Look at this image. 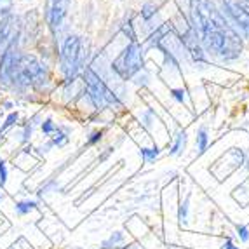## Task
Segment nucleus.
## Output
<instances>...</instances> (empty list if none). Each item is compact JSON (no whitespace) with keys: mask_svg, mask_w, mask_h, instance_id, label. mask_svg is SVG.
Segmentation results:
<instances>
[{"mask_svg":"<svg viewBox=\"0 0 249 249\" xmlns=\"http://www.w3.org/2000/svg\"><path fill=\"white\" fill-rule=\"evenodd\" d=\"M13 2L14 0H0V19H5V18L11 16Z\"/></svg>","mask_w":249,"mask_h":249,"instance_id":"13","label":"nucleus"},{"mask_svg":"<svg viewBox=\"0 0 249 249\" xmlns=\"http://www.w3.org/2000/svg\"><path fill=\"white\" fill-rule=\"evenodd\" d=\"M101 134H103L101 131H96V133H92L91 138L88 140V145H94V143L100 142V140H101Z\"/></svg>","mask_w":249,"mask_h":249,"instance_id":"23","label":"nucleus"},{"mask_svg":"<svg viewBox=\"0 0 249 249\" xmlns=\"http://www.w3.org/2000/svg\"><path fill=\"white\" fill-rule=\"evenodd\" d=\"M190 13L196 32L204 47L221 59H235L242 53V38L227 23L211 0H190Z\"/></svg>","mask_w":249,"mask_h":249,"instance_id":"1","label":"nucleus"},{"mask_svg":"<svg viewBox=\"0 0 249 249\" xmlns=\"http://www.w3.org/2000/svg\"><path fill=\"white\" fill-rule=\"evenodd\" d=\"M229 14L249 37V0H223Z\"/></svg>","mask_w":249,"mask_h":249,"instance_id":"8","label":"nucleus"},{"mask_svg":"<svg viewBox=\"0 0 249 249\" xmlns=\"http://www.w3.org/2000/svg\"><path fill=\"white\" fill-rule=\"evenodd\" d=\"M185 143H187V136H185V133H179L178 136H176L175 145H173V148H171V155L181 154V150L185 148Z\"/></svg>","mask_w":249,"mask_h":249,"instance_id":"11","label":"nucleus"},{"mask_svg":"<svg viewBox=\"0 0 249 249\" xmlns=\"http://www.w3.org/2000/svg\"><path fill=\"white\" fill-rule=\"evenodd\" d=\"M197 148H199V154H204L208 148V129L206 127H200L197 133Z\"/></svg>","mask_w":249,"mask_h":249,"instance_id":"10","label":"nucleus"},{"mask_svg":"<svg viewBox=\"0 0 249 249\" xmlns=\"http://www.w3.org/2000/svg\"><path fill=\"white\" fill-rule=\"evenodd\" d=\"M59 63H61V71L67 77V80L73 79L77 70L82 65V40H80V37L70 35L63 42Z\"/></svg>","mask_w":249,"mask_h":249,"instance_id":"5","label":"nucleus"},{"mask_svg":"<svg viewBox=\"0 0 249 249\" xmlns=\"http://www.w3.org/2000/svg\"><path fill=\"white\" fill-rule=\"evenodd\" d=\"M68 143V136L67 134L59 133V129H56V134L53 136V142H51V145H58V146H63Z\"/></svg>","mask_w":249,"mask_h":249,"instance_id":"16","label":"nucleus"},{"mask_svg":"<svg viewBox=\"0 0 249 249\" xmlns=\"http://www.w3.org/2000/svg\"><path fill=\"white\" fill-rule=\"evenodd\" d=\"M7 183V166L4 160H0V187H5Z\"/></svg>","mask_w":249,"mask_h":249,"instance_id":"21","label":"nucleus"},{"mask_svg":"<svg viewBox=\"0 0 249 249\" xmlns=\"http://www.w3.org/2000/svg\"><path fill=\"white\" fill-rule=\"evenodd\" d=\"M173 96H175V100H178L179 103L185 101V91H181V89H173Z\"/></svg>","mask_w":249,"mask_h":249,"instance_id":"24","label":"nucleus"},{"mask_svg":"<svg viewBox=\"0 0 249 249\" xmlns=\"http://www.w3.org/2000/svg\"><path fill=\"white\" fill-rule=\"evenodd\" d=\"M18 119H19V113L18 112H13V113H9V117L5 119V122L2 124V127H0V133H4V131H7L11 125H14L18 122Z\"/></svg>","mask_w":249,"mask_h":249,"instance_id":"15","label":"nucleus"},{"mask_svg":"<svg viewBox=\"0 0 249 249\" xmlns=\"http://www.w3.org/2000/svg\"><path fill=\"white\" fill-rule=\"evenodd\" d=\"M142 155L145 157V160H148V162L155 160V159H157V155H159L157 146H155V148H142Z\"/></svg>","mask_w":249,"mask_h":249,"instance_id":"18","label":"nucleus"},{"mask_svg":"<svg viewBox=\"0 0 249 249\" xmlns=\"http://www.w3.org/2000/svg\"><path fill=\"white\" fill-rule=\"evenodd\" d=\"M68 7H70V0H49L47 2L46 19L53 34H56L61 28L63 21L68 14Z\"/></svg>","mask_w":249,"mask_h":249,"instance_id":"7","label":"nucleus"},{"mask_svg":"<svg viewBox=\"0 0 249 249\" xmlns=\"http://www.w3.org/2000/svg\"><path fill=\"white\" fill-rule=\"evenodd\" d=\"M84 82H86V88H88L89 98H91L92 105L96 108L101 110L107 105H121V100L115 96V92H112L107 88V84L103 82V79L92 68L88 67L84 70Z\"/></svg>","mask_w":249,"mask_h":249,"instance_id":"3","label":"nucleus"},{"mask_svg":"<svg viewBox=\"0 0 249 249\" xmlns=\"http://www.w3.org/2000/svg\"><path fill=\"white\" fill-rule=\"evenodd\" d=\"M223 249H239V248L233 244L232 239H227V241H225V244H223Z\"/></svg>","mask_w":249,"mask_h":249,"instance_id":"25","label":"nucleus"},{"mask_svg":"<svg viewBox=\"0 0 249 249\" xmlns=\"http://www.w3.org/2000/svg\"><path fill=\"white\" fill-rule=\"evenodd\" d=\"M235 230H237V235L241 239L242 242H248L249 241V229L244 227V225H235Z\"/></svg>","mask_w":249,"mask_h":249,"instance_id":"19","label":"nucleus"},{"mask_svg":"<svg viewBox=\"0 0 249 249\" xmlns=\"http://www.w3.org/2000/svg\"><path fill=\"white\" fill-rule=\"evenodd\" d=\"M188 202H190V199H185L181 204H179V209H178V220L179 223H187V218H188Z\"/></svg>","mask_w":249,"mask_h":249,"instance_id":"14","label":"nucleus"},{"mask_svg":"<svg viewBox=\"0 0 249 249\" xmlns=\"http://www.w3.org/2000/svg\"><path fill=\"white\" fill-rule=\"evenodd\" d=\"M56 124H54L51 119H47L46 122H42V131H44V134H51V133H56Z\"/></svg>","mask_w":249,"mask_h":249,"instance_id":"20","label":"nucleus"},{"mask_svg":"<svg viewBox=\"0 0 249 249\" xmlns=\"http://www.w3.org/2000/svg\"><path fill=\"white\" fill-rule=\"evenodd\" d=\"M112 68L122 79H131L143 68V51L138 42H131L113 61Z\"/></svg>","mask_w":249,"mask_h":249,"instance_id":"4","label":"nucleus"},{"mask_svg":"<svg viewBox=\"0 0 249 249\" xmlns=\"http://www.w3.org/2000/svg\"><path fill=\"white\" fill-rule=\"evenodd\" d=\"M19 56L21 54H18L16 40H13L0 56V86H9L13 82L14 68H16Z\"/></svg>","mask_w":249,"mask_h":249,"instance_id":"6","label":"nucleus"},{"mask_svg":"<svg viewBox=\"0 0 249 249\" xmlns=\"http://www.w3.org/2000/svg\"><path fill=\"white\" fill-rule=\"evenodd\" d=\"M35 209H37V202L35 200H19V202H16V213L19 216L28 214V213L35 211Z\"/></svg>","mask_w":249,"mask_h":249,"instance_id":"9","label":"nucleus"},{"mask_svg":"<svg viewBox=\"0 0 249 249\" xmlns=\"http://www.w3.org/2000/svg\"><path fill=\"white\" fill-rule=\"evenodd\" d=\"M122 28H124V34L129 37V40H131V42H136V35H134V32H133V30H131V19L125 21L124 26H122Z\"/></svg>","mask_w":249,"mask_h":249,"instance_id":"22","label":"nucleus"},{"mask_svg":"<svg viewBox=\"0 0 249 249\" xmlns=\"http://www.w3.org/2000/svg\"><path fill=\"white\" fill-rule=\"evenodd\" d=\"M155 13H157V7H155V5H152V4H146L145 7L142 9V18L145 21H148L152 16H155Z\"/></svg>","mask_w":249,"mask_h":249,"instance_id":"17","label":"nucleus"},{"mask_svg":"<svg viewBox=\"0 0 249 249\" xmlns=\"http://www.w3.org/2000/svg\"><path fill=\"white\" fill-rule=\"evenodd\" d=\"M49 80V71H47L46 65L38 61L35 56L30 54H21L18 59V65L14 68L13 82L18 84L19 88H42L46 86Z\"/></svg>","mask_w":249,"mask_h":249,"instance_id":"2","label":"nucleus"},{"mask_svg":"<svg viewBox=\"0 0 249 249\" xmlns=\"http://www.w3.org/2000/svg\"><path fill=\"white\" fill-rule=\"evenodd\" d=\"M122 241H124V235H122L121 232H115V233H113L112 237H110V239H107V241H105V242H103V244H101V246H103L105 249H110V248H117V246L121 244Z\"/></svg>","mask_w":249,"mask_h":249,"instance_id":"12","label":"nucleus"}]
</instances>
